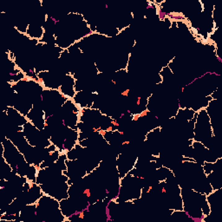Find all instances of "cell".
<instances>
[{"label": "cell", "instance_id": "cell-3", "mask_svg": "<svg viewBox=\"0 0 222 222\" xmlns=\"http://www.w3.org/2000/svg\"><path fill=\"white\" fill-rule=\"evenodd\" d=\"M141 117H140V114L136 113V114H133L132 115V122H138Z\"/></svg>", "mask_w": 222, "mask_h": 222}, {"label": "cell", "instance_id": "cell-1", "mask_svg": "<svg viewBox=\"0 0 222 222\" xmlns=\"http://www.w3.org/2000/svg\"><path fill=\"white\" fill-rule=\"evenodd\" d=\"M75 86H76V83H75L74 77L70 75H67V76H65V77L62 80L60 91L63 96H67V98L68 97L74 98Z\"/></svg>", "mask_w": 222, "mask_h": 222}, {"label": "cell", "instance_id": "cell-4", "mask_svg": "<svg viewBox=\"0 0 222 222\" xmlns=\"http://www.w3.org/2000/svg\"><path fill=\"white\" fill-rule=\"evenodd\" d=\"M129 92H130V89H124V90H122L121 92V96H123V97H128Z\"/></svg>", "mask_w": 222, "mask_h": 222}, {"label": "cell", "instance_id": "cell-2", "mask_svg": "<svg viewBox=\"0 0 222 222\" xmlns=\"http://www.w3.org/2000/svg\"><path fill=\"white\" fill-rule=\"evenodd\" d=\"M27 34L32 38H41L44 36V29L41 25H37V24H30L27 30Z\"/></svg>", "mask_w": 222, "mask_h": 222}]
</instances>
